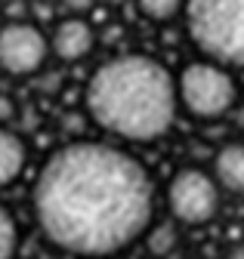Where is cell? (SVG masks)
Instances as JSON below:
<instances>
[{"mask_svg": "<svg viewBox=\"0 0 244 259\" xmlns=\"http://www.w3.org/2000/svg\"><path fill=\"white\" fill-rule=\"evenodd\" d=\"M31 213L53 250L114 259L155 222V179L130 148L68 139L44 160L31 188Z\"/></svg>", "mask_w": 244, "mask_h": 259, "instance_id": "obj_1", "label": "cell"}, {"mask_svg": "<svg viewBox=\"0 0 244 259\" xmlns=\"http://www.w3.org/2000/svg\"><path fill=\"white\" fill-rule=\"evenodd\" d=\"M87 117L120 142L148 145L164 139L176 120V83L167 65L145 53L102 62L84 90Z\"/></svg>", "mask_w": 244, "mask_h": 259, "instance_id": "obj_2", "label": "cell"}, {"mask_svg": "<svg viewBox=\"0 0 244 259\" xmlns=\"http://www.w3.org/2000/svg\"><path fill=\"white\" fill-rule=\"evenodd\" d=\"M182 16L204 59L244 68V0H186Z\"/></svg>", "mask_w": 244, "mask_h": 259, "instance_id": "obj_3", "label": "cell"}, {"mask_svg": "<svg viewBox=\"0 0 244 259\" xmlns=\"http://www.w3.org/2000/svg\"><path fill=\"white\" fill-rule=\"evenodd\" d=\"M173 83H176V105L186 108V114L198 120H220L238 105V80L232 68L213 59L182 65Z\"/></svg>", "mask_w": 244, "mask_h": 259, "instance_id": "obj_4", "label": "cell"}, {"mask_svg": "<svg viewBox=\"0 0 244 259\" xmlns=\"http://www.w3.org/2000/svg\"><path fill=\"white\" fill-rule=\"evenodd\" d=\"M167 207L176 222L201 229L220 213V185L204 167H179L167 185Z\"/></svg>", "mask_w": 244, "mask_h": 259, "instance_id": "obj_5", "label": "cell"}, {"mask_svg": "<svg viewBox=\"0 0 244 259\" xmlns=\"http://www.w3.org/2000/svg\"><path fill=\"white\" fill-rule=\"evenodd\" d=\"M50 59L47 34L31 19H10L0 25V71L10 77H31Z\"/></svg>", "mask_w": 244, "mask_h": 259, "instance_id": "obj_6", "label": "cell"}, {"mask_svg": "<svg viewBox=\"0 0 244 259\" xmlns=\"http://www.w3.org/2000/svg\"><path fill=\"white\" fill-rule=\"evenodd\" d=\"M47 44H50V53L59 62L74 65V62H84L90 53H93L96 31L84 16H65V19H59L53 25V34L47 37Z\"/></svg>", "mask_w": 244, "mask_h": 259, "instance_id": "obj_7", "label": "cell"}, {"mask_svg": "<svg viewBox=\"0 0 244 259\" xmlns=\"http://www.w3.org/2000/svg\"><path fill=\"white\" fill-rule=\"evenodd\" d=\"M210 176L217 179L220 191L244 194V142H226L213 151Z\"/></svg>", "mask_w": 244, "mask_h": 259, "instance_id": "obj_8", "label": "cell"}, {"mask_svg": "<svg viewBox=\"0 0 244 259\" xmlns=\"http://www.w3.org/2000/svg\"><path fill=\"white\" fill-rule=\"evenodd\" d=\"M28 164V142L13 133L10 126H0V188L13 185Z\"/></svg>", "mask_w": 244, "mask_h": 259, "instance_id": "obj_9", "label": "cell"}, {"mask_svg": "<svg viewBox=\"0 0 244 259\" xmlns=\"http://www.w3.org/2000/svg\"><path fill=\"white\" fill-rule=\"evenodd\" d=\"M179 244V229L173 222H151L145 235H142V247L148 250V256H155V259H164L176 250Z\"/></svg>", "mask_w": 244, "mask_h": 259, "instance_id": "obj_10", "label": "cell"}, {"mask_svg": "<svg viewBox=\"0 0 244 259\" xmlns=\"http://www.w3.org/2000/svg\"><path fill=\"white\" fill-rule=\"evenodd\" d=\"M19 250V225L7 204H0V259H16Z\"/></svg>", "mask_w": 244, "mask_h": 259, "instance_id": "obj_11", "label": "cell"}, {"mask_svg": "<svg viewBox=\"0 0 244 259\" xmlns=\"http://www.w3.org/2000/svg\"><path fill=\"white\" fill-rule=\"evenodd\" d=\"M136 7L151 22H173L176 16H182L186 0H136Z\"/></svg>", "mask_w": 244, "mask_h": 259, "instance_id": "obj_12", "label": "cell"}, {"mask_svg": "<svg viewBox=\"0 0 244 259\" xmlns=\"http://www.w3.org/2000/svg\"><path fill=\"white\" fill-rule=\"evenodd\" d=\"M16 111H19L16 99H13L10 93H4V90H0V126H7V123L16 117Z\"/></svg>", "mask_w": 244, "mask_h": 259, "instance_id": "obj_13", "label": "cell"}, {"mask_svg": "<svg viewBox=\"0 0 244 259\" xmlns=\"http://www.w3.org/2000/svg\"><path fill=\"white\" fill-rule=\"evenodd\" d=\"M59 4L65 7L68 16H84V13H90L96 7V0H59Z\"/></svg>", "mask_w": 244, "mask_h": 259, "instance_id": "obj_14", "label": "cell"}, {"mask_svg": "<svg viewBox=\"0 0 244 259\" xmlns=\"http://www.w3.org/2000/svg\"><path fill=\"white\" fill-rule=\"evenodd\" d=\"M232 259H244V247H235L232 250Z\"/></svg>", "mask_w": 244, "mask_h": 259, "instance_id": "obj_15", "label": "cell"}, {"mask_svg": "<svg viewBox=\"0 0 244 259\" xmlns=\"http://www.w3.org/2000/svg\"><path fill=\"white\" fill-rule=\"evenodd\" d=\"M102 4H108V7H120V4H127V0H102Z\"/></svg>", "mask_w": 244, "mask_h": 259, "instance_id": "obj_16", "label": "cell"}, {"mask_svg": "<svg viewBox=\"0 0 244 259\" xmlns=\"http://www.w3.org/2000/svg\"><path fill=\"white\" fill-rule=\"evenodd\" d=\"M0 19H4V4H0Z\"/></svg>", "mask_w": 244, "mask_h": 259, "instance_id": "obj_17", "label": "cell"}]
</instances>
